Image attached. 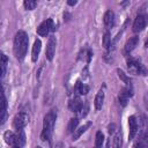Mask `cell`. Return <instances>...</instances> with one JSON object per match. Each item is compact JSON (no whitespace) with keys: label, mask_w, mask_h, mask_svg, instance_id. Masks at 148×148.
Instances as JSON below:
<instances>
[{"label":"cell","mask_w":148,"mask_h":148,"mask_svg":"<svg viewBox=\"0 0 148 148\" xmlns=\"http://www.w3.org/2000/svg\"><path fill=\"white\" fill-rule=\"evenodd\" d=\"M28 44H29V38L28 35L25 34V31L20 30L15 34L14 37V54L16 57V59L18 60H23L25 54H27V50H28Z\"/></svg>","instance_id":"cell-1"},{"label":"cell","mask_w":148,"mask_h":148,"mask_svg":"<svg viewBox=\"0 0 148 148\" xmlns=\"http://www.w3.org/2000/svg\"><path fill=\"white\" fill-rule=\"evenodd\" d=\"M127 68L130 71L131 74H140V75H147V71L143 67V65L140 64V61H138L136 59L130 57L127 58Z\"/></svg>","instance_id":"cell-2"},{"label":"cell","mask_w":148,"mask_h":148,"mask_svg":"<svg viewBox=\"0 0 148 148\" xmlns=\"http://www.w3.org/2000/svg\"><path fill=\"white\" fill-rule=\"evenodd\" d=\"M56 119H57V112H56L54 109H52L44 117V120H43V130H46V131L52 132L53 131L54 123H56Z\"/></svg>","instance_id":"cell-3"},{"label":"cell","mask_w":148,"mask_h":148,"mask_svg":"<svg viewBox=\"0 0 148 148\" xmlns=\"http://www.w3.org/2000/svg\"><path fill=\"white\" fill-rule=\"evenodd\" d=\"M147 24H148V14H146V13L139 14L133 22V31L140 32L147 27Z\"/></svg>","instance_id":"cell-4"},{"label":"cell","mask_w":148,"mask_h":148,"mask_svg":"<svg viewBox=\"0 0 148 148\" xmlns=\"http://www.w3.org/2000/svg\"><path fill=\"white\" fill-rule=\"evenodd\" d=\"M29 121V116L25 113V112H18L15 117H14V120H13V126L14 128L17 131V130H22L24 126H27Z\"/></svg>","instance_id":"cell-5"},{"label":"cell","mask_w":148,"mask_h":148,"mask_svg":"<svg viewBox=\"0 0 148 148\" xmlns=\"http://www.w3.org/2000/svg\"><path fill=\"white\" fill-rule=\"evenodd\" d=\"M51 30H54L53 27V21L52 18H47L46 21H43L38 27H37V34L39 36H46Z\"/></svg>","instance_id":"cell-6"},{"label":"cell","mask_w":148,"mask_h":148,"mask_svg":"<svg viewBox=\"0 0 148 148\" xmlns=\"http://www.w3.org/2000/svg\"><path fill=\"white\" fill-rule=\"evenodd\" d=\"M56 46H57V40H56V37L54 36H51L49 38V42H47V46H46V58L47 60H52L53 57H54V53H56Z\"/></svg>","instance_id":"cell-7"},{"label":"cell","mask_w":148,"mask_h":148,"mask_svg":"<svg viewBox=\"0 0 148 148\" xmlns=\"http://www.w3.org/2000/svg\"><path fill=\"white\" fill-rule=\"evenodd\" d=\"M132 95H133V90H132L131 87H125V88H123L121 91L119 92V96H118L119 103H120L123 106H125V105L127 104L128 98L132 97Z\"/></svg>","instance_id":"cell-8"},{"label":"cell","mask_w":148,"mask_h":148,"mask_svg":"<svg viewBox=\"0 0 148 148\" xmlns=\"http://www.w3.org/2000/svg\"><path fill=\"white\" fill-rule=\"evenodd\" d=\"M128 128H130V132H128V140H133L134 136L136 135L138 128H139L138 121H136V119H135L134 116H131V117L128 118Z\"/></svg>","instance_id":"cell-9"},{"label":"cell","mask_w":148,"mask_h":148,"mask_svg":"<svg viewBox=\"0 0 148 148\" xmlns=\"http://www.w3.org/2000/svg\"><path fill=\"white\" fill-rule=\"evenodd\" d=\"M139 44V37L138 36H133L130 39H127V42L125 43L124 46V54H130Z\"/></svg>","instance_id":"cell-10"},{"label":"cell","mask_w":148,"mask_h":148,"mask_svg":"<svg viewBox=\"0 0 148 148\" xmlns=\"http://www.w3.org/2000/svg\"><path fill=\"white\" fill-rule=\"evenodd\" d=\"M82 105H83V103H82V101H81V98H80L79 96H74V97L68 102V108H69V110L73 111V112H76V113L81 110Z\"/></svg>","instance_id":"cell-11"},{"label":"cell","mask_w":148,"mask_h":148,"mask_svg":"<svg viewBox=\"0 0 148 148\" xmlns=\"http://www.w3.org/2000/svg\"><path fill=\"white\" fill-rule=\"evenodd\" d=\"M103 22L106 29H111L114 25V14L112 10H106L103 17Z\"/></svg>","instance_id":"cell-12"},{"label":"cell","mask_w":148,"mask_h":148,"mask_svg":"<svg viewBox=\"0 0 148 148\" xmlns=\"http://www.w3.org/2000/svg\"><path fill=\"white\" fill-rule=\"evenodd\" d=\"M24 145H25V134L23 130H17V132L15 133V146L23 147Z\"/></svg>","instance_id":"cell-13"},{"label":"cell","mask_w":148,"mask_h":148,"mask_svg":"<svg viewBox=\"0 0 148 148\" xmlns=\"http://www.w3.org/2000/svg\"><path fill=\"white\" fill-rule=\"evenodd\" d=\"M40 47H42V43L39 39H36L35 43H34V46H32V51H31V59L32 61H36L38 56H39V52H40Z\"/></svg>","instance_id":"cell-14"},{"label":"cell","mask_w":148,"mask_h":148,"mask_svg":"<svg viewBox=\"0 0 148 148\" xmlns=\"http://www.w3.org/2000/svg\"><path fill=\"white\" fill-rule=\"evenodd\" d=\"M6 117H7V101H6L5 95L1 94V117H0L1 125L5 124V121H6Z\"/></svg>","instance_id":"cell-15"},{"label":"cell","mask_w":148,"mask_h":148,"mask_svg":"<svg viewBox=\"0 0 148 148\" xmlns=\"http://www.w3.org/2000/svg\"><path fill=\"white\" fill-rule=\"evenodd\" d=\"M90 125H91V123H90V121H88V123H87V124H84L83 126H81V127L76 128V131L73 133V139H72V140H74V141H75V140H77V139H79V138H80V136H81V135H82V134H83V133H84V132L90 127Z\"/></svg>","instance_id":"cell-16"},{"label":"cell","mask_w":148,"mask_h":148,"mask_svg":"<svg viewBox=\"0 0 148 148\" xmlns=\"http://www.w3.org/2000/svg\"><path fill=\"white\" fill-rule=\"evenodd\" d=\"M103 102H104V91L101 89L97 94H96V97H95V108L96 110H101L102 106H103Z\"/></svg>","instance_id":"cell-17"},{"label":"cell","mask_w":148,"mask_h":148,"mask_svg":"<svg viewBox=\"0 0 148 148\" xmlns=\"http://www.w3.org/2000/svg\"><path fill=\"white\" fill-rule=\"evenodd\" d=\"M75 91L79 94V95H87L88 91H89V87L84 83H82L81 81H77L76 84H75Z\"/></svg>","instance_id":"cell-18"},{"label":"cell","mask_w":148,"mask_h":148,"mask_svg":"<svg viewBox=\"0 0 148 148\" xmlns=\"http://www.w3.org/2000/svg\"><path fill=\"white\" fill-rule=\"evenodd\" d=\"M3 139L6 141V143L10 145V146H15V133L12 131H6L3 133Z\"/></svg>","instance_id":"cell-19"},{"label":"cell","mask_w":148,"mask_h":148,"mask_svg":"<svg viewBox=\"0 0 148 148\" xmlns=\"http://www.w3.org/2000/svg\"><path fill=\"white\" fill-rule=\"evenodd\" d=\"M79 125V118L75 117V118H72L67 125V133H74L76 131V127Z\"/></svg>","instance_id":"cell-20"},{"label":"cell","mask_w":148,"mask_h":148,"mask_svg":"<svg viewBox=\"0 0 148 148\" xmlns=\"http://www.w3.org/2000/svg\"><path fill=\"white\" fill-rule=\"evenodd\" d=\"M103 142H104V135H103V133L101 131H97L96 132V136H95V146H94V148H102Z\"/></svg>","instance_id":"cell-21"},{"label":"cell","mask_w":148,"mask_h":148,"mask_svg":"<svg viewBox=\"0 0 148 148\" xmlns=\"http://www.w3.org/2000/svg\"><path fill=\"white\" fill-rule=\"evenodd\" d=\"M121 133L120 132H117L114 135H113V139H112V148H121Z\"/></svg>","instance_id":"cell-22"},{"label":"cell","mask_w":148,"mask_h":148,"mask_svg":"<svg viewBox=\"0 0 148 148\" xmlns=\"http://www.w3.org/2000/svg\"><path fill=\"white\" fill-rule=\"evenodd\" d=\"M7 64H8V58L6 54H1V60H0V66H1V76H5V73H6V67H7Z\"/></svg>","instance_id":"cell-23"},{"label":"cell","mask_w":148,"mask_h":148,"mask_svg":"<svg viewBox=\"0 0 148 148\" xmlns=\"http://www.w3.org/2000/svg\"><path fill=\"white\" fill-rule=\"evenodd\" d=\"M117 74H118L119 79H120L124 83H126L127 86H131V79H130V77H128V76H127V75H126L121 69H119V68H118V69H117Z\"/></svg>","instance_id":"cell-24"},{"label":"cell","mask_w":148,"mask_h":148,"mask_svg":"<svg viewBox=\"0 0 148 148\" xmlns=\"http://www.w3.org/2000/svg\"><path fill=\"white\" fill-rule=\"evenodd\" d=\"M88 111H89V105H88V103H84V104L82 105L81 110L77 112V118H79V119H80V118H84V117L87 116Z\"/></svg>","instance_id":"cell-25"},{"label":"cell","mask_w":148,"mask_h":148,"mask_svg":"<svg viewBox=\"0 0 148 148\" xmlns=\"http://www.w3.org/2000/svg\"><path fill=\"white\" fill-rule=\"evenodd\" d=\"M103 46H104L105 49H109V47L111 46V37H110L109 31H106V32L104 34V36H103Z\"/></svg>","instance_id":"cell-26"},{"label":"cell","mask_w":148,"mask_h":148,"mask_svg":"<svg viewBox=\"0 0 148 148\" xmlns=\"http://www.w3.org/2000/svg\"><path fill=\"white\" fill-rule=\"evenodd\" d=\"M23 5H24L25 9H28V10H32V9H35L37 7V2L34 1V0H25L23 2Z\"/></svg>","instance_id":"cell-27"},{"label":"cell","mask_w":148,"mask_h":148,"mask_svg":"<svg viewBox=\"0 0 148 148\" xmlns=\"http://www.w3.org/2000/svg\"><path fill=\"white\" fill-rule=\"evenodd\" d=\"M147 147H148V143L145 140H142L141 138L133 145V148H147Z\"/></svg>","instance_id":"cell-28"},{"label":"cell","mask_w":148,"mask_h":148,"mask_svg":"<svg viewBox=\"0 0 148 148\" xmlns=\"http://www.w3.org/2000/svg\"><path fill=\"white\" fill-rule=\"evenodd\" d=\"M143 102H145V108L148 110V92L145 95V97H143Z\"/></svg>","instance_id":"cell-29"},{"label":"cell","mask_w":148,"mask_h":148,"mask_svg":"<svg viewBox=\"0 0 148 148\" xmlns=\"http://www.w3.org/2000/svg\"><path fill=\"white\" fill-rule=\"evenodd\" d=\"M108 131H109V133H110V134H111V133H113V132H114V124L110 125V126H109V130H108Z\"/></svg>","instance_id":"cell-30"},{"label":"cell","mask_w":148,"mask_h":148,"mask_svg":"<svg viewBox=\"0 0 148 148\" xmlns=\"http://www.w3.org/2000/svg\"><path fill=\"white\" fill-rule=\"evenodd\" d=\"M54 148H64V143L62 142H58V143H56Z\"/></svg>","instance_id":"cell-31"},{"label":"cell","mask_w":148,"mask_h":148,"mask_svg":"<svg viewBox=\"0 0 148 148\" xmlns=\"http://www.w3.org/2000/svg\"><path fill=\"white\" fill-rule=\"evenodd\" d=\"M67 3L69 6H74V5H76V1L75 0H69V1H67Z\"/></svg>","instance_id":"cell-32"},{"label":"cell","mask_w":148,"mask_h":148,"mask_svg":"<svg viewBox=\"0 0 148 148\" xmlns=\"http://www.w3.org/2000/svg\"><path fill=\"white\" fill-rule=\"evenodd\" d=\"M12 148H21V147H18V146H12Z\"/></svg>","instance_id":"cell-33"},{"label":"cell","mask_w":148,"mask_h":148,"mask_svg":"<svg viewBox=\"0 0 148 148\" xmlns=\"http://www.w3.org/2000/svg\"><path fill=\"white\" fill-rule=\"evenodd\" d=\"M36 148H42V147H40V146H37V147H36Z\"/></svg>","instance_id":"cell-34"},{"label":"cell","mask_w":148,"mask_h":148,"mask_svg":"<svg viewBox=\"0 0 148 148\" xmlns=\"http://www.w3.org/2000/svg\"><path fill=\"white\" fill-rule=\"evenodd\" d=\"M69 148H75V147H69Z\"/></svg>","instance_id":"cell-35"}]
</instances>
